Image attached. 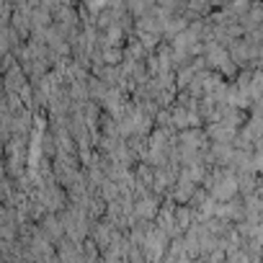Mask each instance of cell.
<instances>
[{"label":"cell","mask_w":263,"mask_h":263,"mask_svg":"<svg viewBox=\"0 0 263 263\" xmlns=\"http://www.w3.org/2000/svg\"><path fill=\"white\" fill-rule=\"evenodd\" d=\"M235 194V178H222L219 189H214V196L217 199H230Z\"/></svg>","instance_id":"6da1fadb"}]
</instances>
